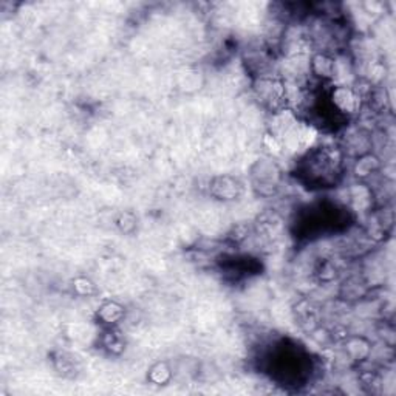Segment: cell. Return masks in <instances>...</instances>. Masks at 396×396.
Masks as SVG:
<instances>
[{
    "mask_svg": "<svg viewBox=\"0 0 396 396\" xmlns=\"http://www.w3.org/2000/svg\"><path fill=\"white\" fill-rule=\"evenodd\" d=\"M381 169V160L371 152L367 154L356 156V161L353 164V175L359 181L369 180L371 175H375L376 172H380Z\"/></svg>",
    "mask_w": 396,
    "mask_h": 396,
    "instance_id": "3",
    "label": "cell"
},
{
    "mask_svg": "<svg viewBox=\"0 0 396 396\" xmlns=\"http://www.w3.org/2000/svg\"><path fill=\"white\" fill-rule=\"evenodd\" d=\"M212 194L216 195L218 200H235L242 192V185L239 180L233 178V176H218L212 183Z\"/></svg>",
    "mask_w": 396,
    "mask_h": 396,
    "instance_id": "4",
    "label": "cell"
},
{
    "mask_svg": "<svg viewBox=\"0 0 396 396\" xmlns=\"http://www.w3.org/2000/svg\"><path fill=\"white\" fill-rule=\"evenodd\" d=\"M280 180V169L271 160H260L253 170L254 187L259 189L260 194L271 195L276 191Z\"/></svg>",
    "mask_w": 396,
    "mask_h": 396,
    "instance_id": "2",
    "label": "cell"
},
{
    "mask_svg": "<svg viewBox=\"0 0 396 396\" xmlns=\"http://www.w3.org/2000/svg\"><path fill=\"white\" fill-rule=\"evenodd\" d=\"M150 380L156 384H164L170 380V369L167 364L160 362L150 370Z\"/></svg>",
    "mask_w": 396,
    "mask_h": 396,
    "instance_id": "6",
    "label": "cell"
},
{
    "mask_svg": "<svg viewBox=\"0 0 396 396\" xmlns=\"http://www.w3.org/2000/svg\"><path fill=\"white\" fill-rule=\"evenodd\" d=\"M333 108L344 117H355L361 112L364 100L353 84H334L330 91Z\"/></svg>",
    "mask_w": 396,
    "mask_h": 396,
    "instance_id": "1",
    "label": "cell"
},
{
    "mask_svg": "<svg viewBox=\"0 0 396 396\" xmlns=\"http://www.w3.org/2000/svg\"><path fill=\"white\" fill-rule=\"evenodd\" d=\"M101 319L106 322V324H117L118 321H121L123 318V308H121L118 303L110 302V303H106L104 307L101 308L100 312Z\"/></svg>",
    "mask_w": 396,
    "mask_h": 396,
    "instance_id": "5",
    "label": "cell"
}]
</instances>
